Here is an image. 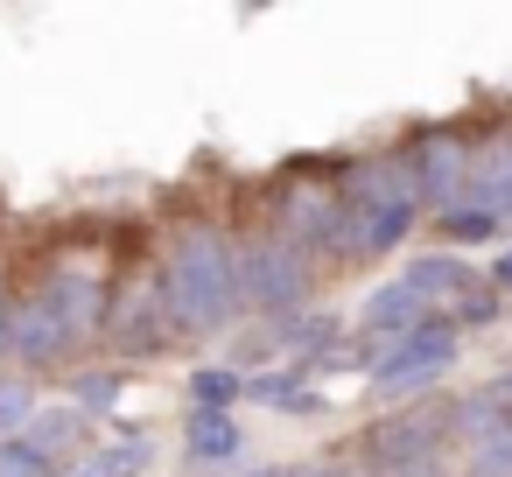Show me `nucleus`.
<instances>
[{
	"mask_svg": "<svg viewBox=\"0 0 512 477\" xmlns=\"http://www.w3.org/2000/svg\"><path fill=\"white\" fill-rule=\"evenodd\" d=\"M498 316H505V295L491 288V274H484V281H477V288H470V295L449 309V323H456V330H491Z\"/></svg>",
	"mask_w": 512,
	"mask_h": 477,
	"instance_id": "4be33fe9",
	"label": "nucleus"
},
{
	"mask_svg": "<svg viewBox=\"0 0 512 477\" xmlns=\"http://www.w3.org/2000/svg\"><path fill=\"white\" fill-rule=\"evenodd\" d=\"M449 456L456 477H512V421L491 400V386L449 393Z\"/></svg>",
	"mask_w": 512,
	"mask_h": 477,
	"instance_id": "39448f33",
	"label": "nucleus"
},
{
	"mask_svg": "<svg viewBox=\"0 0 512 477\" xmlns=\"http://www.w3.org/2000/svg\"><path fill=\"white\" fill-rule=\"evenodd\" d=\"M463 204H484L498 225H512V127L477 148V176H470V197Z\"/></svg>",
	"mask_w": 512,
	"mask_h": 477,
	"instance_id": "ddd939ff",
	"label": "nucleus"
},
{
	"mask_svg": "<svg viewBox=\"0 0 512 477\" xmlns=\"http://www.w3.org/2000/svg\"><path fill=\"white\" fill-rule=\"evenodd\" d=\"M400 281H407V288H414V295H421L435 316H449V309H456V302H463V295H470L484 274H477L463 253H414V260L400 267Z\"/></svg>",
	"mask_w": 512,
	"mask_h": 477,
	"instance_id": "f8f14e48",
	"label": "nucleus"
},
{
	"mask_svg": "<svg viewBox=\"0 0 512 477\" xmlns=\"http://www.w3.org/2000/svg\"><path fill=\"white\" fill-rule=\"evenodd\" d=\"M15 358V302H8V288H0V365Z\"/></svg>",
	"mask_w": 512,
	"mask_h": 477,
	"instance_id": "b1692460",
	"label": "nucleus"
},
{
	"mask_svg": "<svg viewBox=\"0 0 512 477\" xmlns=\"http://www.w3.org/2000/svg\"><path fill=\"white\" fill-rule=\"evenodd\" d=\"M491 288H498V295H512V246L491 260Z\"/></svg>",
	"mask_w": 512,
	"mask_h": 477,
	"instance_id": "393cba45",
	"label": "nucleus"
},
{
	"mask_svg": "<svg viewBox=\"0 0 512 477\" xmlns=\"http://www.w3.org/2000/svg\"><path fill=\"white\" fill-rule=\"evenodd\" d=\"M0 477H64V463H50L29 435H8L0 442Z\"/></svg>",
	"mask_w": 512,
	"mask_h": 477,
	"instance_id": "5701e85b",
	"label": "nucleus"
},
{
	"mask_svg": "<svg viewBox=\"0 0 512 477\" xmlns=\"http://www.w3.org/2000/svg\"><path fill=\"white\" fill-rule=\"evenodd\" d=\"M246 477H295V470H281V463H274V470H246Z\"/></svg>",
	"mask_w": 512,
	"mask_h": 477,
	"instance_id": "a878e982",
	"label": "nucleus"
},
{
	"mask_svg": "<svg viewBox=\"0 0 512 477\" xmlns=\"http://www.w3.org/2000/svg\"><path fill=\"white\" fill-rule=\"evenodd\" d=\"M358 463L372 477H456L449 400H414V407H393L386 421H372L358 435Z\"/></svg>",
	"mask_w": 512,
	"mask_h": 477,
	"instance_id": "f03ea898",
	"label": "nucleus"
},
{
	"mask_svg": "<svg viewBox=\"0 0 512 477\" xmlns=\"http://www.w3.org/2000/svg\"><path fill=\"white\" fill-rule=\"evenodd\" d=\"M155 463V442H141V435H127V442H106V449H85L64 477H141Z\"/></svg>",
	"mask_w": 512,
	"mask_h": 477,
	"instance_id": "f3484780",
	"label": "nucleus"
},
{
	"mask_svg": "<svg viewBox=\"0 0 512 477\" xmlns=\"http://www.w3.org/2000/svg\"><path fill=\"white\" fill-rule=\"evenodd\" d=\"M239 449H246V435H239V421H232V414H190L183 456H190L197 470H232V463H239Z\"/></svg>",
	"mask_w": 512,
	"mask_h": 477,
	"instance_id": "4468645a",
	"label": "nucleus"
},
{
	"mask_svg": "<svg viewBox=\"0 0 512 477\" xmlns=\"http://www.w3.org/2000/svg\"><path fill=\"white\" fill-rule=\"evenodd\" d=\"M239 295H246V316L295 323L309 309V295H316V253H302L274 225L267 232H246L239 239Z\"/></svg>",
	"mask_w": 512,
	"mask_h": 477,
	"instance_id": "7ed1b4c3",
	"label": "nucleus"
},
{
	"mask_svg": "<svg viewBox=\"0 0 512 477\" xmlns=\"http://www.w3.org/2000/svg\"><path fill=\"white\" fill-rule=\"evenodd\" d=\"M169 337H183V330H176V309H169V281H162V267H155V274H141V281H127V288L113 295L106 344H113L120 358H155Z\"/></svg>",
	"mask_w": 512,
	"mask_h": 477,
	"instance_id": "0eeeda50",
	"label": "nucleus"
},
{
	"mask_svg": "<svg viewBox=\"0 0 512 477\" xmlns=\"http://www.w3.org/2000/svg\"><path fill=\"white\" fill-rule=\"evenodd\" d=\"M36 414H43V407H36V379H29V372H0V442L22 435Z\"/></svg>",
	"mask_w": 512,
	"mask_h": 477,
	"instance_id": "6ab92c4d",
	"label": "nucleus"
},
{
	"mask_svg": "<svg viewBox=\"0 0 512 477\" xmlns=\"http://www.w3.org/2000/svg\"><path fill=\"white\" fill-rule=\"evenodd\" d=\"M232 400H246L239 365H197L190 372V414H232Z\"/></svg>",
	"mask_w": 512,
	"mask_h": 477,
	"instance_id": "a211bd4d",
	"label": "nucleus"
},
{
	"mask_svg": "<svg viewBox=\"0 0 512 477\" xmlns=\"http://www.w3.org/2000/svg\"><path fill=\"white\" fill-rule=\"evenodd\" d=\"M162 281H169V309H176V330L183 337H211V330H232L246 316V295H239V239L211 218H190L176 225L169 253H162Z\"/></svg>",
	"mask_w": 512,
	"mask_h": 477,
	"instance_id": "f257e3e1",
	"label": "nucleus"
},
{
	"mask_svg": "<svg viewBox=\"0 0 512 477\" xmlns=\"http://www.w3.org/2000/svg\"><path fill=\"white\" fill-rule=\"evenodd\" d=\"M407 162H414V176H421V197H428V211H435V218H442V211H456V204L470 197L477 148H470L456 127H421V134L407 141Z\"/></svg>",
	"mask_w": 512,
	"mask_h": 477,
	"instance_id": "6e6552de",
	"label": "nucleus"
},
{
	"mask_svg": "<svg viewBox=\"0 0 512 477\" xmlns=\"http://www.w3.org/2000/svg\"><path fill=\"white\" fill-rule=\"evenodd\" d=\"M85 421H92V414H78V407H50V414H36L22 435H29L50 463H64V470H71V463L85 456Z\"/></svg>",
	"mask_w": 512,
	"mask_h": 477,
	"instance_id": "dca6fc26",
	"label": "nucleus"
},
{
	"mask_svg": "<svg viewBox=\"0 0 512 477\" xmlns=\"http://www.w3.org/2000/svg\"><path fill=\"white\" fill-rule=\"evenodd\" d=\"M414 225H421V211H407V204H344V232H337V253L330 260H351V267L386 260V253L407 246Z\"/></svg>",
	"mask_w": 512,
	"mask_h": 477,
	"instance_id": "9d476101",
	"label": "nucleus"
},
{
	"mask_svg": "<svg viewBox=\"0 0 512 477\" xmlns=\"http://www.w3.org/2000/svg\"><path fill=\"white\" fill-rule=\"evenodd\" d=\"M36 288H43V302L64 316V330L78 337V351H85V344H106V323H113V295H120V288L106 281L99 260H57Z\"/></svg>",
	"mask_w": 512,
	"mask_h": 477,
	"instance_id": "423d86ee",
	"label": "nucleus"
},
{
	"mask_svg": "<svg viewBox=\"0 0 512 477\" xmlns=\"http://www.w3.org/2000/svg\"><path fill=\"white\" fill-rule=\"evenodd\" d=\"M435 232H442L449 246H491L505 225H498L484 204H456V211H442V218H435Z\"/></svg>",
	"mask_w": 512,
	"mask_h": 477,
	"instance_id": "aec40b11",
	"label": "nucleus"
},
{
	"mask_svg": "<svg viewBox=\"0 0 512 477\" xmlns=\"http://www.w3.org/2000/svg\"><path fill=\"white\" fill-rule=\"evenodd\" d=\"M274 232L281 239H295L302 253H316V260H330L337 253V232H344V197H337V183H288L281 197H274Z\"/></svg>",
	"mask_w": 512,
	"mask_h": 477,
	"instance_id": "1a4fd4ad",
	"label": "nucleus"
},
{
	"mask_svg": "<svg viewBox=\"0 0 512 477\" xmlns=\"http://www.w3.org/2000/svg\"><path fill=\"white\" fill-rule=\"evenodd\" d=\"M456 351H463V330L449 323V316H428L414 337H400V344H386L372 365H365V379H372V393L379 400H428V386L435 379H449V365H456Z\"/></svg>",
	"mask_w": 512,
	"mask_h": 477,
	"instance_id": "20e7f679",
	"label": "nucleus"
},
{
	"mask_svg": "<svg viewBox=\"0 0 512 477\" xmlns=\"http://www.w3.org/2000/svg\"><path fill=\"white\" fill-rule=\"evenodd\" d=\"M120 386H127V379H120L113 365L78 372V379H71V407H78V414H113V407H120Z\"/></svg>",
	"mask_w": 512,
	"mask_h": 477,
	"instance_id": "412c9836",
	"label": "nucleus"
},
{
	"mask_svg": "<svg viewBox=\"0 0 512 477\" xmlns=\"http://www.w3.org/2000/svg\"><path fill=\"white\" fill-rule=\"evenodd\" d=\"M78 358V337L64 330V316L43 302V288H29L15 302V365L36 379V372H64Z\"/></svg>",
	"mask_w": 512,
	"mask_h": 477,
	"instance_id": "9b49d317",
	"label": "nucleus"
},
{
	"mask_svg": "<svg viewBox=\"0 0 512 477\" xmlns=\"http://www.w3.org/2000/svg\"><path fill=\"white\" fill-rule=\"evenodd\" d=\"M246 400L281 407V414H323V393H309V379H302L295 365H260V372H246Z\"/></svg>",
	"mask_w": 512,
	"mask_h": 477,
	"instance_id": "2eb2a0df",
	"label": "nucleus"
}]
</instances>
